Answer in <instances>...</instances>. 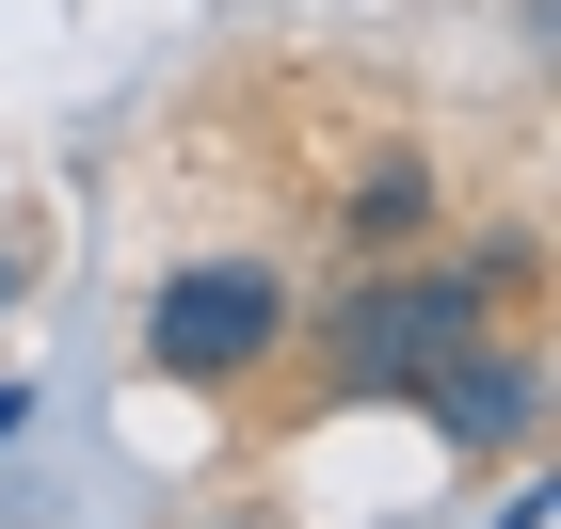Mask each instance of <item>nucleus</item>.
<instances>
[{
  "label": "nucleus",
  "mask_w": 561,
  "mask_h": 529,
  "mask_svg": "<svg viewBox=\"0 0 561 529\" xmlns=\"http://www.w3.org/2000/svg\"><path fill=\"white\" fill-rule=\"evenodd\" d=\"M417 225H433V176L417 161H369V176H353V241H417Z\"/></svg>",
  "instance_id": "4"
},
{
  "label": "nucleus",
  "mask_w": 561,
  "mask_h": 529,
  "mask_svg": "<svg viewBox=\"0 0 561 529\" xmlns=\"http://www.w3.org/2000/svg\"><path fill=\"white\" fill-rule=\"evenodd\" d=\"M273 337H289V289H273L257 257H209V273H176L161 306H145V353H161L176 386H225V369H257Z\"/></svg>",
  "instance_id": "2"
},
{
  "label": "nucleus",
  "mask_w": 561,
  "mask_h": 529,
  "mask_svg": "<svg viewBox=\"0 0 561 529\" xmlns=\"http://www.w3.org/2000/svg\"><path fill=\"white\" fill-rule=\"evenodd\" d=\"M417 401H433V434H449V449H514V434H529V401H546V369L466 337L449 369H417Z\"/></svg>",
  "instance_id": "3"
},
{
  "label": "nucleus",
  "mask_w": 561,
  "mask_h": 529,
  "mask_svg": "<svg viewBox=\"0 0 561 529\" xmlns=\"http://www.w3.org/2000/svg\"><path fill=\"white\" fill-rule=\"evenodd\" d=\"M0 306H16V257H0Z\"/></svg>",
  "instance_id": "6"
},
{
  "label": "nucleus",
  "mask_w": 561,
  "mask_h": 529,
  "mask_svg": "<svg viewBox=\"0 0 561 529\" xmlns=\"http://www.w3.org/2000/svg\"><path fill=\"white\" fill-rule=\"evenodd\" d=\"M481 337V273L449 257V273H369L337 306V369L353 386H417V369H449V353Z\"/></svg>",
  "instance_id": "1"
},
{
  "label": "nucleus",
  "mask_w": 561,
  "mask_h": 529,
  "mask_svg": "<svg viewBox=\"0 0 561 529\" xmlns=\"http://www.w3.org/2000/svg\"><path fill=\"white\" fill-rule=\"evenodd\" d=\"M497 529H546V482H514V497H497Z\"/></svg>",
  "instance_id": "5"
}]
</instances>
